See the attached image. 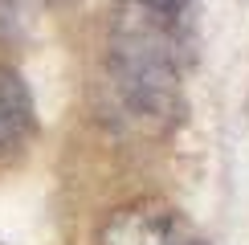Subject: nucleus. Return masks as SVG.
I'll use <instances>...</instances> for the list:
<instances>
[{"label":"nucleus","mask_w":249,"mask_h":245,"mask_svg":"<svg viewBox=\"0 0 249 245\" xmlns=\"http://www.w3.org/2000/svg\"><path fill=\"white\" fill-rule=\"evenodd\" d=\"M33 127V98L13 66H0V156L13 151Z\"/></svg>","instance_id":"7ed1b4c3"},{"label":"nucleus","mask_w":249,"mask_h":245,"mask_svg":"<svg viewBox=\"0 0 249 245\" xmlns=\"http://www.w3.org/2000/svg\"><path fill=\"white\" fill-rule=\"evenodd\" d=\"M188 0H127L110 25V78L127 115L139 122L176 115L180 49Z\"/></svg>","instance_id":"f257e3e1"},{"label":"nucleus","mask_w":249,"mask_h":245,"mask_svg":"<svg viewBox=\"0 0 249 245\" xmlns=\"http://www.w3.org/2000/svg\"><path fill=\"white\" fill-rule=\"evenodd\" d=\"M102 245H204L188 229V221L168 204H127L102 229Z\"/></svg>","instance_id":"f03ea898"}]
</instances>
